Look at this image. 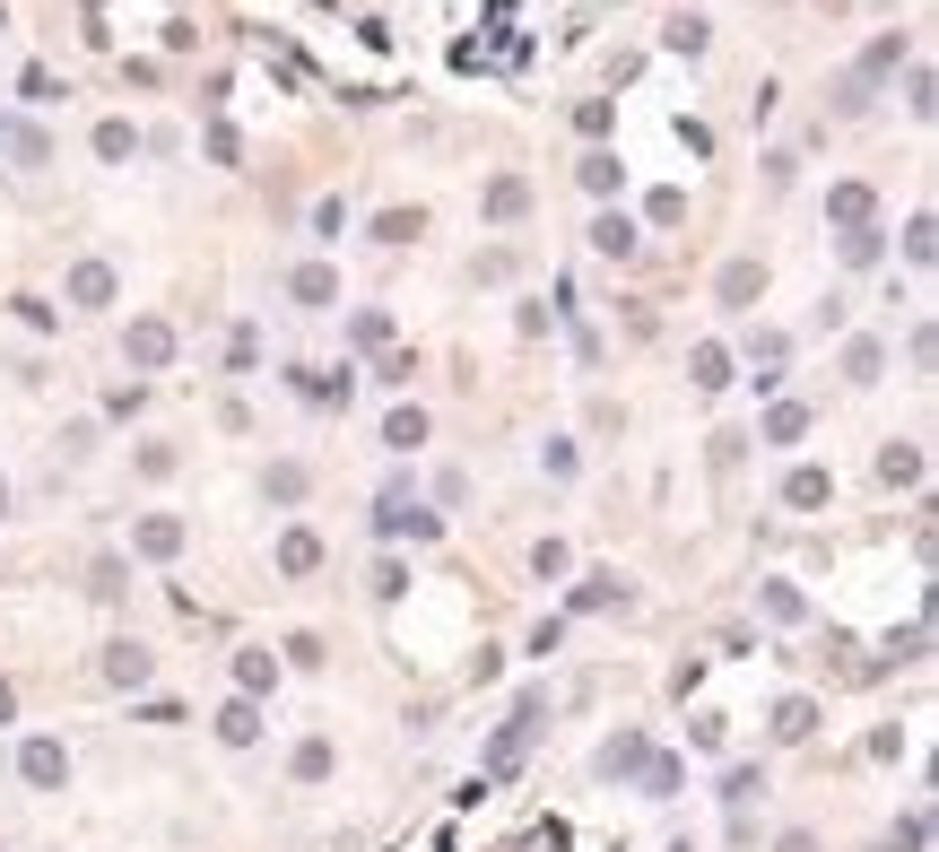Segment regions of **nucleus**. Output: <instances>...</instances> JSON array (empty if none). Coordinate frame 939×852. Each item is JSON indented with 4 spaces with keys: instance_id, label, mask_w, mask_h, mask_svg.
<instances>
[{
    "instance_id": "1",
    "label": "nucleus",
    "mask_w": 939,
    "mask_h": 852,
    "mask_svg": "<svg viewBox=\"0 0 939 852\" xmlns=\"http://www.w3.org/2000/svg\"><path fill=\"white\" fill-rule=\"evenodd\" d=\"M61 774H70V757H61L53 739H35V748H26V783H61Z\"/></svg>"
},
{
    "instance_id": "2",
    "label": "nucleus",
    "mask_w": 939,
    "mask_h": 852,
    "mask_svg": "<svg viewBox=\"0 0 939 852\" xmlns=\"http://www.w3.org/2000/svg\"><path fill=\"white\" fill-rule=\"evenodd\" d=\"M296 296H305V305H331L340 279H331V270H296Z\"/></svg>"
},
{
    "instance_id": "3",
    "label": "nucleus",
    "mask_w": 939,
    "mask_h": 852,
    "mask_svg": "<svg viewBox=\"0 0 939 852\" xmlns=\"http://www.w3.org/2000/svg\"><path fill=\"white\" fill-rule=\"evenodd\" d=\"M591 243H600V252H635V227H626V218H600Z\"/></svg>"
},
{
    "instance_id": "4",
    "label": "nucleus",
    "mask_w": 939,
    "mask_h": 852,
    "mask_svg": "<svg viewBox=\"0 0 939 852\" xmlns=\"http://www.w3.org/2000/svg\"><path fill=\"white\" fill-rule=\"evenodd\" d=\"M0 723H9V688H0Z\"/></svg>"
},
{
    "instance_id": "5",
    "label": "nucleus",
    "mask_w": 939,
    "mask_h": 852,
    "mask_svg": "<svg viewBox=\"0 0 939 852\" xmlns=\"http://www.w3.org/2000/svg\"><path fill=\"white\" fill-rule=\"evenodd\" d=\"M0 513H9V487H0Z\"/></svg>"
}]
</instances>
